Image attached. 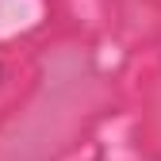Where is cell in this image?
<instances>
[{"mask_svg":"<svg viewBox=\"0 0 161 161\" xmlns=\"http://www.w3.org/2000/svg\"><path fill=\"white\" fill-rule=\"evenodd\" d=\"M0 80H4V62H0Z\"/></svg>","mask_w":161,"mask_h":161,"instance_id":"6da1fadb","label":"cell"}]
</instances>
